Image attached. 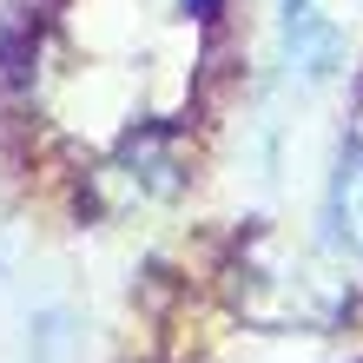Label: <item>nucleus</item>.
<instances>
[{
	"mask_svg": "<svg viewBox=\"0 0 363 363\" xmlns=\"http://www.w3.org/2000/svg\"><path fill=\"white\" fill-rule=\"evenodd\" d=\"M344 284L317 271L304 251L277 231H258L238 258V311L258 324H337L344 317Z\"/></svg>",
	"mask_w": 363,
	"mask_h": 363,
	"instance_id": "obj_1",
	"label": "nucleus"
},
{
	"mask_svg": "<svg viewBox=\"0 0 363 363\" xmlns=\"http://www.w3.org/2000/svg\"><path fill=\"white\" fill-rule=\"evenodd\" d=\"M337 225L363 251V152H344V165H337Z\"/></svg>",
	"mask_w": 363,
	"mask_h": 363,
	"instance_id": "obj_4",
	"label": "nucleus"
},
{
	"mask_svg": "<svg viewBox=\"0 0 363 363\" xmlns=\"http://www.w3.org/2000/svg\"><path fill=\"white\" fill-rule=\"evenodd\" d=\"M113 172L139 191V199H165V191H179V159L165 152V139H125V152Z\"/></svg>",
	"mask_w": 363,
	"mask_h": 363,
	"instance_id": "obj_3",
	"label": "nucleus"
},
{
	"mask_svg": "<svg viewBox=\"0 0 363 363\" xmlns=\"http://www.w3.org/2000/svg\"><path fill=\"white\" fill-rule=\"evenodd\" d=\"M277 47H284L291 73L311 79V86L337 79V67H344V27L330 13H317V0H284L277 7Z\"/></svg>",
	"mask_w": 363,
	"mask_h": 363,
	"instance_id": "obj_2",
	"label": "nucleus"
}]
</instances>
